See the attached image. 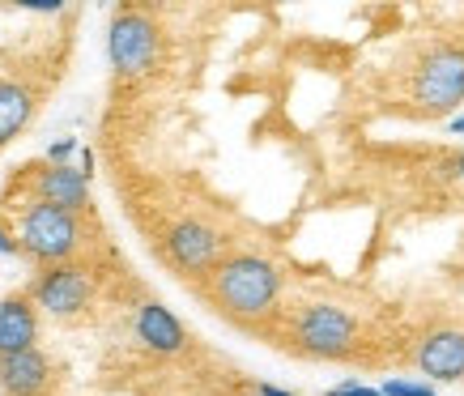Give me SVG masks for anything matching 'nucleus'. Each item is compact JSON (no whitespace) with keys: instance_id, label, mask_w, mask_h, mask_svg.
Returning <instances> with one entry per match:
<instances>
[{"instance_id":"obj_1","label":"nucleus","mask_w":464,"mask_h":396,"mask_svg":"<svg viewBox=\"0 0 464 396\" xmlns=\"http://www.w3.org/2000/svg\"><path fill=\"white\" fill-rule=\"evenodd\" d=\"M209 295L235 320H265L277 307L282 273H277V265H268L265 256H252V252L226 256L209 273Z\"/></svg>"},{"instance_id":"obj_2","label":"nucleus","mask_w":464,"mask_h":396,"mask_svg":"<svg viewBox=\"0 0 464 396\" xmlns=\"http://www.w3.org/2000/svg\"><path fill=\"white\" fill-rule=\"evenodd\" d=\"M17 252H26L39 265H64L77 247H82V222L77 213L52 209L43 200H30L22 217H17Z\"/></svg>"},{"instance_id":"obj_3","label":"nucleus","mask_w":464,"mask_h":396,"mask_svg":"<svg viewBox=\"0 0 464 396\" xmlns=\"http://www.w3.org/2000/svg\"><path fill=\"white\" fill-rule=\"evenodd\" d=\"M107 56L120 77H145L158 64V26L145 9H115L107 30Z\"/></svg>"},{"instance_id":"obj_4","label":"nucleus","mask_w":464,"mask_h":396,"mask_svg":"<svg viewBox=\"0 0 464 396\" xmlns=\"http://www.w3.org/2000/svg\"><path fill=\"white\" fill-rule=\"evenodd\" d=\"M295 345L311 358H345L358 345V320L345 307L311 303L295 320Z\"/></svg>"},{"instance_id":"obj_5","label":"nucleus","mask_w":464,"mask_h":396,"mask_svg":"<svg viewBox=\"0 0 464 396\" xmlns=\"http://www.w3.org/2000/svg\"><path fill=\"white\" fill-rule=\"evenodd\" d=\"M413 99L426 115H448L464 102V52L460 47H439L426 56V64L418 69V85Z\"/></svg>"},{"instance_id":"obj_6","label":"nucleus","mask_w":464,"mask_h":396,"mask_svg":"<svg viewBox=\"0 0 464 396\" xmlns=\"http://www.w3.org/2000/svg\"><path fill=\"white\" fill-rule=\"evenodd\" d=\"M90 298H94V277L77 265H52L47 273L34 277L30 285V303L39 307V312L56 315V320H72V315H82L90 307Z\"/></svg>"},{"instance_id":"obj_7","label":"nucleus","mask_w":464,"mask_h":396,"mask_svg":"<svg viewBox=\"0 0 464 396\" xmlns=\"http://www.w3.org/2000/svg\"><path fill=\"white\" fill-rule=\"evenodd\" d=\"M167 252L183 273H213V265L222 260V235L209 222L183 217L167 235Z\"/></svg>"},{"instance_id":"obj_8","label":"nucleus","mask_w":464,"mask_h":396,"mask_svg":"<svg viewBox=\"0 0 464 396\" xmlns=\"http://www.w3.org/2000/svg\"><path fill=\"white\" fill-rule=\"evenodd\" d=\"M418 371L426 380L439 383H456L464 380V333L460 328H439V333H426L418 341Z\"/></svg>"},{"instance_id":"obj_9","label":"nucleus","mask_w":464,"mask_h":396,"mask_svg":"<svg viewBox=\"0 0 464 396\" xmlns=\"http://www.w3.org/2000/svg\"><path fill=\"white\" fill-rule=\"evenodd\" d=\"M132 333H137V341H141L150 354H183V345H188V328H183V320L170 307H162V303H141L137 307V320H132Z\"/></svg>"},{"instance_id":"obj_10","label":"nucleus","mask_w":464,"mask_h":396,"mask_svg":"<svg viewBox=\"0 0 464 396\" xmlns=\"http://www.w3.org/2000/svg\"><path fill=\"white\" fill-rule=\"evenodd\" d=\"M34 200L64 213H82L90 205V175H82L72 162L34 170Z\"/></svg>"},{"instance_id":"obj_11","label":"nucleus","mask_w":464,"mask_h":396,"mask_svg":"<svg viewBox=\"0 0 464 396\" xmlns=\"http://www.w3.org/2000/svg\"><path fill=\"white\" fill-rule=\"evenodd\" d=\"M47 383H52V362L39 345L0 358V392L5 396H43Z\"/></svg>"},{"instance_id":"obj_12","label":"nucleus","mask_w":464,"mask_h":396,"mask_svg":"<svg viewBox=\"0 0 464 396\" xmlns=\"http://www.w3.org/2000/svg\"><path fill=\"white\" fill-rule=\"evenodd\" d=\"M39 345V315L26 295H5L0 298V358L22 354Z\"/></svg>"},{"instance_id":"obj_13","label":"nucleus","mask_w":464,"mask_h":396,"mask_svg":"<svg viewBox=\"0 0 464 396\" xmlns=\"http://www.w3.org/2000/svg\"><path fill=\"white\" fill-rule=\"evenodd\" d=\"M34 115V94L17 82H0V145H9L30 124Z\"/></svg>"},{"instance_id":"obj_14","label":"nucleus","mask_w":464,"mask_h":396,"mask_svg":"<svg viewBox=\"0 0 464 396\" xmlns=\"http://www.w3.org/2000/svg\"><path fill=\"white\" fill-rule=\"evenodd\" d=\"M380 392L383 396H435V388L430 383H413V380H388Z\"/></svg>"},{"instance_id":"obj_15","label":"nucleus","mask_w":464,"mask_h":396,"mask_svg":"<svg viewBox=\"0 0 464 396\" xmlns=\"http://www.w3.org/2000/svg\"><path fill=\"white\" fill-rule=\"evenodd\" d=\"M77 150H82V145L72 141V137H60L56 145H47V167H64V162H69Z\"/></svg>"},{"instance_id":"obj_16","label":"nucleus","mask_w":464,"mask_h":396,"mask_svg":"<svg viewBox=\"0 0 464 396\" xmlns=\"http://www.w3.org/2000/svg\"><path fill=\"white\" fill-rule=\"evenodd\" d=\"M324 396H383L380 388H366V383H358V380H345V383H333Z\"/></svg>"},{"instance_id":"obj_17","label":"nucleus","mask_w":464,"mask_h":396,"mask_svg":"<svg viewBox=\"0 0 464 396\" xmlns=\"http://www.w3.org/2000/svg\"><path fill=\"white\" fill-rule=\"evenodd\" d=\"M77 170H82V175H94V150H77Z\"/></svg>"},{"instance_id":"obj_18","label":"nucleus","mask_w":464,"mask_h":396,"mask_svg":"<svg viewBox=\"0 0 464 396\" xmlns=\"http://www.w3.org/2000/svg\"><path fill=\"white\" fill-rule=\"evenodd\" d=\"M256 396H298L290 388H277V383H256Z\"/></svg>"},{"instance_id":"obj_19","label":"nucleus","mask_w":464,"mask_h":396,"mask_svg":"<svg viewBox=\"0 0 464 396\" xmlns=\"http://www.w3.org/2000/svg\"><path fill=\"white\" fill-rule=\"evenodd\" d=\"M14 252H17V239L5 227H0V256H14Z\"/></svg>"},{"instance_id":"obj_20","label":"nucleus","mask_w":464,"mask_h":396,"mask_svg":"<svg viewBox=\"0 0 464 396\" xmlns=\"http://www.w3.org/2000/svg\"><path fill=\"white\" fill-rule=\"evenodd\" d=\"M451 175H456V179H460V184H464V154L456 158V162H451Z\"/></svg>"},{"instance_id":"obj_21","label":"nucleus","mask_w":464,"mask_h":396,"mask_svg":"<svg viewBox=\"0 0 464 396\" xmlns=\"http://www.w3.org/2000/svg\"><path fill=\"white\" fill-rule=\"evenodd\" d=\"M448 128H451V132H456V137H464V115H456V120H451Z\"/></svg>"}]
</instances>
